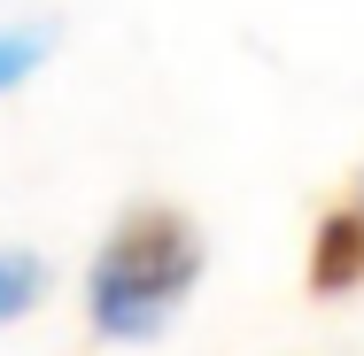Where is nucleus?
<instances>
[{
  "instance_id": "2",
  "label": "nucleus",
  "mask_w": 364,
  "mask_h": 356,
  "mask_svg": "<svg viewBox=\"0 0 364 356\" xmlns=\"http://www.w3.org/2000/svg\"><path fill=\"white\" fill-rule=\"evenodd\" d=\"M364 286V194H341L310 232V294Z\"/></svg>"
},
{
  "instance_id": "1",
  "label": "nucleus",
  "mask_w": 364,
  "mask_h": 356,
  "mask_svg": "<svg viewBox=\"0 0 364 356\" xmlns=\"http://www.w3.org/2000/svg\"><path fill=\"white\" fill-rule=\"evenodd\" d=\"M194 286H202V232L171 202H140L101 240L93 279H85V310L109 341H155L186 310Z\"/></svg>"
},
{
  "instance_id": "3",
  "label": "nucleus",
  "mask_w": 364,
  "mask_h": 356,
  "mask_svg": "<svg viewBox=\"0 0 364 356\" xmlns=\"http://www.w3.org/2000/svg\"><path fill=\"white\" fill-rule=\"evenodd\" d=\"M39 63H47V31H39V23H23V31H0V93H8V85H23Z\"/></svg>"
},
{
  "instance_id": "4",
  "label": "nucleus",
  "mask_w": 364,
  "mask_h": 356,
  "mask_svg": "<svg viewBox=\"0 0 364 356\" xmlns=\"http://www.w3.org/2000/svg\"><path fill=\"white\" fill-rule=\"evenodd\" d=\"M39 264L31 256H0V318H16V310H31L39 302Z\"/></svg>"
}]
</instances>
